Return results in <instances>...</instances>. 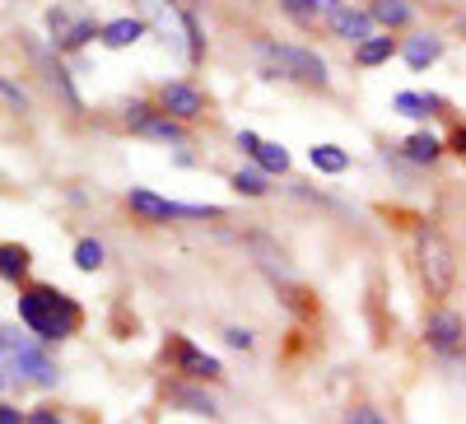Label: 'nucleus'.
<instances>
[{"mask_svg": "<svg viewBox=\"0 0 466 424\" xmlns=\"http://www.w3.org/2000/svg\"><path fill=\"white\" fill-rule=\"evenodd\" d=\"M19 322L43 345H52V340H66V336L80 331L85 313H80V303L70 294H61L56 285H28V289H19Z\"/></svg>", "mask_w": 466, "mask_h": 424, "instance_id": "obj_1", "label": "nucleus"}, {"mask_svg": "<svg viewBox=\"0 0 466 424\" xmlns=\"http://www.w3.org/2000/svg\"><path fill=\"white\" fill-rule=\"evenodd\" d=\"M257 52H261V80H294V85H308V89H327L331 85L327 61L313 47L270 43V37H261Z\"/></svg>", "mask_w": 466, "mask_h": 424, "instance_id": "obj_2", "label": "nucleus"}, {"mask_svg": "<svg viewBox=\"0 0 466 424\" xmlns=\"http://www.w3.org/2000/svg\"><path fill=\"white\" fill-rule=\"evenodd\" d=\"M415 261H420V280L430 289V298H448L457 285V252L443 238L439 224H415Z\"/></svg>", "mask_w": 466, "mask_h": 424, "instance_id": "obj_3", "label": "nucleus"}, {"mask_svg": "<svg viewBox=\"0 0 466 424\" xmlns=\"http://www.w3.org/2000/svg\"><path fill=\"white\" fill-rule=\"evenodd\" d=\"M5 368H10V378H28V382H37V388H56L61 382V368H56V359L43 350V345H33L28 336H19L15 327H5Z\"/></svg>", "mask_w": 466, "mask_h": 424, "instance_id": "obj_4", "label": "nucleus"}, {"mask_svg": "<svg viewBox=\"0 0 466 424\" xmlns=\"http://www.w3.org/2000/svg\"><path fill=\"white\" fill-rule=\"evenodd\" d=\"M127 206L131 215H140L145 224H168V219H224L219 206H182V201H168L149 187H131L127 191Z\"/></svg>", "mask_w": 466, "mask_h": 424, "instance_id": "obj_5", "label": "nucleus"}, {"mask_svg": "<svg viewBox=\"0 0 466 424\" xmlns=\"http://www.w3.org/2000/svg\"><path fill=\"white\" fill-rule=\"evenodd\" d=\"M164 355H168L173 373H182L187 382H219V378H224L219 359H215V355H206L201 345H191L187 336H168V345H164Z\"/></svg>", "mask_w": 466, "mask_h": 424, "instance_id": "obj_6", "label": "nucleus"}, {"mask_svg": "<svg viewBox=\"0 0 466 424\" xmlns=\"http://www.w3.org/2000/svg\"><path fill=\"white\" fill-rule=\"evenodd\" d=\"M424 345L443 359H457L466 350V322L452 313V308H434L430 322H424Z\"/></svg>", "mask_w": 466, "mask_h": 424, "instance_id": "obj_7", "label": "nucleus"}, {"mask_svg": "<svg viewBox=\"0 0 466 424\" xmlns=\"http://www.w3.org/2000/svg\"><path fill=\"white\" fill-rule=\"evenodd\" d=\"M159 107L168 112L173 122H197V117H206V94L191 85V80H168L164 89H159Z\"/></svg>", "mask_w": 466, "mask_h": 424, "instance_id": "obj_8", "label": "nucleus"}, {"mask_svg": "<svg viewBox=\"0 0 466 424\" xmlns=\"http://www.w3.org/2000/svg\"><path fill=\"white\" fill-rule=\"evenodd\" d=\"M28 52H33V61H37V70H43V80L66 98V107H75V112H80V94H75V80H70V70L61 66V52L52 47H43V43H37V37H28Z\"/></svg>", "mask_w": 466, "mask_h": 424, "instance_id": "obj_9", "label": "nucleus"}, {"mask_svg": "<svg viewBox=\"0 0 466 424\" xmlns=\"http://www.w3.org/2000/svg\"><path fill=\"white\" fill-rule=\"evenodd\" d=\"M327 28L340 37V43H355V47L369 43V37H378V33H373V28H378L373 15H369V10H350V5L336 10V15H327Z\"/></svg>", "mask_w": 466, "mask_h": 424, "instance_id": "obj_10", "label": "nucleus"}, {"mask_svg": "<svg viewBox=\"0 0 466 424\" xmlns=\"http://www.w3.org/2000/svg\"><path fill=\"white\" fill-rule=\"evenodd\" d=\"M145 33H149V19H145V15H122V19H107V24H103V37H98V43L112 47V52H127V47L140 43Z\"/></svg>", "mask_w": 466, "mask_h": 424, "instance_id": "obj_11", "label": "nucleus"}, {"mask_svg": "<svg viewBox=\"0 0 466 424\" xmlns=\"http://www.w3.org/2000/svg\"><path fill=\"white\" fill-rule=\"evenodd\" d=\"M401 56L410 70H430L434 61H443V37L439 33H410L401 43Z\"/></svg>", "mask_w": 466, "mask_h": 424, "instance_id": "obj_12", "label": "nucleus"}, {"mask_svg": "<svg viewBox=\"0 0 466 424\" xmlns=\"http://www.w3.org/2000/svg\"><path fill=\"white\" fill-rule=\"evenodd\" d=\"M401 154H406L415 168H434L443 154H448V140H439L434 131H415V136L401 140Z\"/></svg>", "mask_w": 466, "mask_h": 424, "instance_id": "obj_13", "label": "nucleus"}, {"mask_svg": "<svg viewBox=\"0 0 466 424\" xmlns=\"http://www.w3.org/2000/svg\"><path fill=\"white\" fill-rule=\"evenodd\" d=\"M443 98L439 94H415V89H406V94H397L392 98V112H401V117H410V122H430V117H443Z\"/></svg>", "mask_w": 466, "mask_h": 424, "instance_id": "obj_14", "label": "nucleus"}, {"mask_svg": "<svg viewBox=\"0 0 466 424\" xmlns=\"http://www.w3.org/2000/svg\"><path fill=\"white\" fill-rule=\"evenodd\" d=\"M397 52H401L397 37H392V33H378V37H369V43L355 47V66H360V70H373V66H387Z\"/></svg>", "mask_w": 466, "mask_h": 424, "instance_id": "obj_15", "label": "nucleus"}, {"mask_svg": "<svg viewBox=\"0 0 466 424\" xmlns=\"http://www.w3.org/2000/svg\"><path fill=\"white\" fill-rule=\"evenodd\" d=\"M140 136H145V140H159V145H177V149H187V140H191V136H187V126H182V122H173L164 107L154 112V117H149L145 126H140Z\"/></svg>", "mask_w": 466, "mask_h": 424, "instance_id": "obj_16", "label": "nucleus"}, {"mask_svg": "<svg viewBox=\"0 0 466 424\" xmlns=\"http://www.w3.org/2000/svg\"><path fill=\"white\" fill-rule=\"evenodd\" d=\"M369 15H373V24H382L387 33H397V28H410L415 5H410V0H373Z\"/></svg>", "mask_w": 466, "mask_h": 424, "instance_id": "obj_17", "label": "nucleus"}, {"mask_svg": "<svg viewBox=\"0 0 466 424\" xmlns=\"http://www.w3.org/2000/svg\"><path fill=\"white\" fill-rule=\"evenodd\" d=\"M168 401H173V406H182L187 415H206V419H210V415H219V410H215V397H210V392H201V388H191V382H177V388H168Z\"/></svg>", "mask_w": 466, "mask_h": 424, "instance_id": "obj_18", "label": "nucleus"}, {"mask_svg": "<svg viewBox=\"0 0 466 424\" xmlns=\"http://www.w3.org/2000/svg\"><path fill=\"white\" fill-rule=\"evenodd\" d=\"M308 164H313L318 173H327V177H336V173L350 168V154L340 145H313V149H308Z\"/></svg>", "mask_w": 466, "mask_h": 424, "instance_id": "obj_19", "label": "nucleus"}, {"mask_svg": "<svg viewBox=\"0 0 466 424\" xmlns=\"http://www.w3.org/2000/svg\"><path fill=\"white\" fill-rule=\"evenodd\" d=\"M252 164H257L266 177H270V173H289V149L276 145V140H261L257 154H252Z\"/></svg>", "mask_w": 466, "mask_h": 424, "instance_id": "obj_20", "label": "nucleus"}, {"mask_svg": "<svg viewBox=\"0 0 466 424\" xmlns=\"http://www.w3.org/2000/svg\"><path fill=\"white\" fill-rule=\"evenodd\" d=\"M0 276H5L10 285L28 276V247L24 243H5V247H0Z\"/></svg>", "mask_w": 466, "mask_h": 424, "instance_id": "obj_21", "label": "nucleus"}, {"mask_svg": "<svg viewBox=\"0 0 466 424\" xmlns=\"http://www.w3.org/2000/svg\"><path fill=\"white\" fill-rule=\"evenodd\" d=\"M228 187L238 191V197H252V201H257V197H266V191H270V187H266V173H261V168H238V173L228 177Z\"/></svg>", "mask_w": 466, "mask_h": 424, "instance_id": "obj_22", "label": "nucleus"}, {"mask_svg": "<svg viewBox=\"0 0 466 424\" xmlns=\"http://www.w3.org/2000/svg\"><path fill=\"white\" fill-rule=\"evenodd\" d=\"M103 261H107V252H103L98 238H80V243H75V266H80V271H103Z\"/></svg>", "mask_w": 466, "mask_h": 424, "instance_id": "obj_23", "label": "nucleus"}, {"mask_svg": "<svg viewBox=\"0 0 466 424\" xmlns=\"http://www.w3.org/2000/svg\"><path fill=\"white\" fill-rule=\"evenodd\" d=\"M75 24H80V19H75L66 5H52V10H47V33H52V47H61V43H66V37L75 33Z\"/></svg>", "mask_w": 466, "mask_h": 424, "instance_id": "obj_24", "label": "nucleus"}, {"mask_svg": "<svg viewBox=\"0 0 466 424\" xmlns=\"http://www.w3.org/2000/svg\"><path fill=\"white\" fill-rule=\"evenodd\" d=\"M280 10H285L294 24H303V28H313L318 15H322V10H318V0H280Z\"/></svg>", "mask_w": 466, "mask_h": 424, "instance_id": "obj_25", "label": "nucleus"}, {"mask_svg": "<svg viewBox=\"0 0 466 424\" xmlns=\"http://www.w3.org/2000/svg\"><path fill=\"white\" fill-rule=\"evenodd\" d=\"M154 112H159V107H154V103H145V98H131V103L122 107V122H127V126H131V131L140 136V126H145V122L154 117Z\"/></svg>", "mask_w": 466, "mask_h": 424, "instance_id": "obj_26", "label": "nucleus"}, {"mask_svg": "<svg viewBox=\"0 0 466 424\" xmlns=\"http://www.w3.org/2000/svg\"><path fill=\"white\" fill-rule=\"evenodd\" d=\"M224 345H228V350H252L257 336L248 327H224Z\"/></svg>", "mask_w": 466, "mask_h": 424, "instance_id": "obj_27", "label": "nucleus"}, {"mask_svg": "<svg viewBox=\"0 0 466 424\" xmlns=\"http://www.w3.org/2000/svg\"><path fill=\"white\" fill-rule=\"evenodd\" d=\"M0 94H5V107H10V112H28V98H24V89L10 80V75L0 80Z\"/></svg>", "mask_w": 466, "mask_h": 424, "instance_id": "obj_28", "label": "nucleus"}, {"mask_svg": "<svg viewBox=\"0 0 466 424\" xmlns=\"http://www.w3.org/2000/svg\"><path fill=\"white\" fill-rule=\"evenodd\" d=\"M345 424H387V415L373 410V406H350L345 410Z\"/></svg>", "mask_w": 466, "mask_h": 424, "instance_id": "obj_29", "label": "nucleus"}, {"mask_svg": "<svg viewBox=\"0 0 466 424\" xmlns=\"http://www.w3.org/2000/svg\"><path fill=\"white\" fill-rule=\"evenodd\" d=\"M28 424H61V415H56L52 406H37V410L28 415Z\"/></svg>", "mask_w": 466, "mask_h": 424, "instance_id": "obj_30", "label": "nucleus"}, {"mask_svg": "<svg viewBox=\"0 0 466 424\" xmlns=\"http://www.w3.org/2000/svg\"><path fill=\"white\" fill-rule=\"evenodd\" d=\"M257 145H261V136H257V131H238V149L248 154V159L257 154Z\"/></svg>", "mask_w": 466, "mask_h": 424, "instance_id": "obj_31", "label": "nucleus"}, {"mask_svg": "<svg viewBox=\"0 0 466 424\" xmlns=\"http://www.w3.org/2000/svg\"><path fill=\"white\" fill-rule=\"evenodd\" d=\"M448 149H452V154H461V159H466V126H457V131L448 136Z\"/></svg>", "mask_w": 466, "mask_h": 424, "instance_id": "obj_32", "label": "nucleus"}, {"mask_svg": "<svg viewBox=\"0 0 466 424\" xmlns=\"http://www.w3.org/2000/svg\"><path fill=\"white\" fill-rule=\"evenodd\" d=\"M0 424H28V419H24L15 406H0Z\"/></svg>", "mask_w": 466, "mask_h": 424, "instance_id": "obj_33", "label": "nucleus"}, {"mask_svg": "<svg viewBox=\"0 0 466 424\" xmlns=\"http://www.w3.org/2000/svg\"><path fill=\"white\" fill-rule=\"evenodd\" d=\"M318 10L322 15H336V10H345V0H318Z\"/></svg>", "mask_w": 466, "mask_h": 424, "instance_id": "obj_34", "label": "nucleus"}, {"mask_svg": "<svg viewBox=\"0 0 466 424\" xmlns=\"http://www.w3.org/2000/svg\"><path fill=\"white\" fill-rule=\"evenodd\" d=\"M168 5H177V10H191V5H197V0H168Z\"/></svg>", "mask_w": 466, "mask_h": 424, "instance_id": "obj_35", "label": "nucleus"}, {"mask_svg": "<svg viewBox=\"0 0 466 424\" xmlns=\"http://www.w3.org/2000/svg\"><path fill=\"white\" fill-rule=\"evenodd\" d=\"M457 28H461V33H466V15H457Z\"/></svg>", "mask_w": 466, "mask_h": 424, "instance_id": "obj_36", "label": "nucleus"}]
</instances>
